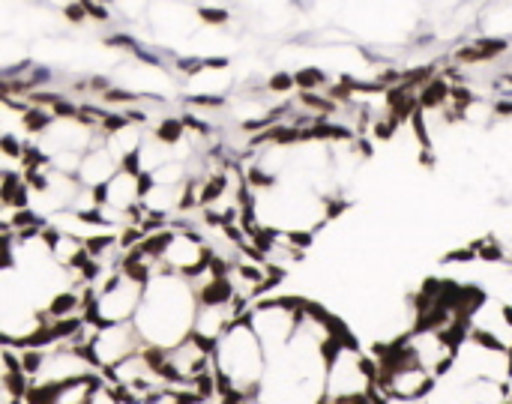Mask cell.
<instances>
[{
	"label": "cell",
	"mask_w": 512,
	"mask_h": 404,
	"mask_svg": "<svg viewBox=\"0 0 512 404\" xmlns=\"http://www.w3.org/2000/svg\"><path fill=\"white\" fill-rule=\"evenodd\" d=\"M195 315H198V294L192 282L177 273L156 270L144 288V300L132 324L138 327L147 348L168 351L192 336Z\"/></svg>",
	"instance_id": "6da1fadb"
},
{
	"label": "cell",
	"mask_w": 512,
	"mask_h": 404,
	"mask_svg": "<svg viewBox=\"0 0 512 404\" xmlns=\"http://www.w3.org/2000/svg\"><path fill=\"white\" fill-rule=\"evenodd\" d=\"M213 369L219 375L222 393H234L243 399L258 396V387L267 375V351L246 318L237 321L213 345Z\"/></svg>",
	"instance_id": "7a4b0ae2"
},
{
	"label": "cell",
	"mask_w": 512,
	"mask_h": 404,
	"mask_svg": "<svg viewBox=\"0 0 512 404\" xmlns=\"http://www.w3.org/2000/svg\"><path fill=\"white\" fill-rule=\"evenodd\" d=\"M378 366L360 354L351 339H342L330 351L327 366V402L324 404H357L375 393Z\"/></svg>",
	"instance_id": "3957f363"
},
{
	"label": "cell",
	"mask_w": 512,
	"mask_h": 404,
	"mask_svg": "<svg viewBox=\"0 0 512 404\" xmlns=\"http://www.w3.org/2000/svg\"><path fill=\"white\" fill-rule=\"evenodd\" d=\"M210 372H213V345H207L198 336H189L165 351V378L171 390H192L198 378Z\"/></svg>",
	"instance_id": "277c9868"
},
{
	"label": "cell",
	"mask_w": 512,
	"mask_h": 404,
	"mask_svg": "<svg viewBox=\"0 0 512 404\" xmlns=\"http://www.w3.org/2000/svg\"><path fill=\"white\" fill-rule=\"evenodd\" d=\"M144 348V339L135 324H105L96 327L93 342H90V360L96 363L99 372H111L123 360L135 357Z\"/></svg>",
	"instance_id": "5b68a950"
},
{
	"label": "cell",
	"mask_w": 512,
	"mask_h": 404,
	"mask_svg": "<svg viewBox=\"0 0 512 404\" xmlns=\"http://www.w3.org/2000/svg\"><path fill=\"white\" fill-rule=\"evenodd\" d=\"M93 375H99V369H96V363L90 360L87 351L57 345V348L45 351L42 369H39V375L33 381L60 387V384H72V381H81V378H93Z\"/></svg>",
	"instance_id": "8992f818"
},
{
	"label": "cell",
	"mask_w": 512,
	"mask_h": 404,
	"mask_svg": "<svg viewBox=\"0 0 512 404\" xmlns=\"http://www.w3.org/2000/svg\"><path fill=\"white\" fill-rule=\"evenodd\" d=\"M96 384H99V375L81 378V381H72V384H60V387H54L51 404H90Z\"/></svg>",
	"instance_id": "52a82bcc"
},
{
	"label": "cell",
	"mask_w": 512,
	"mask_h": 404,
	"mask_svg": "<svg viewBox=\"0 0 512 404\" xmlns=\"http://www.w3.org/2000/svg\"><path fill=\"white\" fill-rule=\"evenodd\" d=\"M450 93H453V84L447 81V78H435V81H429L420 93H417V99H420V108L423 111H441V108H447L450 105Z\"/></svg>",
	"instance_id": "ba28073f"
},
{
	"label": "cell",
	"mask_w": 512,
	"mask_h": 404,
	"mask_svg": "<svg viewBox=\"0 0 512 404\" xmlns=\"http://www.w3.org/2000/svg\"><path fill=\"white\" fill-rule=\"evenodd\" d=\"M183 135H186V123H183V117H162V120H159V126L153 129V138H156V141H162L165 147H177V144L183 141Z\"/></svg>",
	"instance_id": "9c48e42d"
},
{
	"label": "cell",
	"mask_w": 512,
	"mask_h": 404,
	"mask_svg": "<svg viewBox=\"0 0 512 404\" xmlns=\"http://www.w3.org/2000/svg\"><path fill=\"white\" fill-rule=\"evenodd\" d=\"M294 78H297V90H312V93H318L321 87H324V90L330 87L327 72L318 69V66H303V69L294 72Z\"/></svg>",
	"instance_id": "30bf717a"
},
{
	"label": "cell",
	"mask_w": 512,
	"mask_h": 404,
	"mask_svg": "<svg viewBox=\"0 0 512 404\" xmlns=\"http://www.w3.org/2000/svg\"><path fill=\"white\" fill-rule=\"evenodd\" d=\"M477 45V54H480V63H486V60H495V57H501L507 48H510V42L507 39H501V36H489V39H477L474 42Z\"/></svg>",
	"instance_id": "8fae6325"
},
{
	"label": "cell",
	"mask_w": 512,
	"mask_h": 404,
	"mask_svg": "<svg viewBox=\"0 0 512 404\" xmlns=\"http://www.w3.org/2000/svg\"><path fill=\"white\" fill-rule=\"evenodd\" d=\"M90 404H129L123 399V393L111 384V381H99L93 396H90Z\"/></svg>",
	"instance_id": "7c38bea8"
},
{
	"label": "cell",
	"mask_w": 512,
	"mask_h": 404,
	"mask_svg": "<svg viewBox=\"0 0 512 404\" xmlns=\"http://www.w3.org/2000/svg\"><path fill=\"white\" fill-rule=\"evenodd\" d=\"M264 87H267L270 93H288V90H297V78H294V72L282 69V72L270 75V81H267Z\"/></svg>",
	"instance_id": "4fadbf2b"
},
{
	"label": "cell",
	"mask_w": 512,
	"mask_h": 404,
	"mask_svg": "<svg viewBox=\"0 0 512 404\" xmlns=\"http://www.w3.org/2000/svg\"><path fill=\"white\" fill-rule=\"evenodd\" d=\"M198 18L204 21V24H216V27H222V24H228V9H213V6H201L198 9Z\"/></svg>",
	"instance_id": "5bb4252c"
},
{
	"label": "cell",
	"mask_w": 512,
	"mask_h": 404,
	"mask_svg": "<svg viewBox=\"0 0 512 404\" xmlns=\"http://www.w3.org/2000/svg\"><path fill=\"white\" fill-rule=\"evenodd\" d=\"M78 3L87 9V15H90L93 21H99V24L111 21V12H108V6H105V3H99V0H78Z\"/></svg>",
	"instance_id": "9a60e30c"
},
{
	"label": "cell",
	"mask_w": 512,
	"mask_h": 404,
	"mask_svg": "<svg viewBox=\"0 0 512 404\" xmlns=\"http://www.w3.org/2000/svg\"><path fill=\"white\" fill-rule=\"evenodd\" d=\"M63 18H66V21H72V24H84L90 15H87V9L75 0V3H66V6H63Z\"/></svg>",
	"instance_id": "2e32d148"
},
{
	"label": "cell",
	"mask_w": 512,
	"mask_h": 404,
	"mask_svg": "<svg viewBox=\"0 0 512 404\" xmlns=\"http://www.w3.org/2000/svg\"><path fill=\"white\" fill-rule=\"evenodd\" d=\"M177 69H180L183 75H198V72L207 69V66H204V57H180V60H177Z\"/></svg>",
	"instance_id": "e0dca14e"
},
{
	"label": "cell",
	"mask_w": 512,
	"mask_h": 404,
	"mask_svg": "<svg viewBox=\"0 0 512 404\" xmlns=\"http://www.w3.org/2000/svg\"><path fill=\"white\" fill-rule=\"evenodd\" d=\"M375 402L378 404H432V396H426V399H402V396H381V393L375 390Z\"/></svg>",
	"instance_id": "ac0fdd59"
},
{
	"label": "cell",
	"mask_w": 512,
	"mask_h": 404,
	"mask_svg": "<svg viewBox=\"0 0 512 404\" xmlns=\"http://www.w3.org/2000/svg\"><path fill=\"white\" fill-rule=\"evenodd\" d=\"M228 63H231L228 57H204V66L207 69H225Z\"/></svg>",
	"instance_id": "d6986e66"
},
{
	"label": "cell",
	"mask_w": 512,
	"mask_h": 404,
	"mask_svg": "<svg viewBox=\"0 0 512 404\" xmlns=\"http://www.w3.org/2000/svg\"><path fill=\"white\" fill-rule=\"evenodd\" d=\"M246 404H270V402H264V399H258V396H255V399H249Z\"/></svg>",
	"instance_id": "ffe728a7"
}]
</instances>
